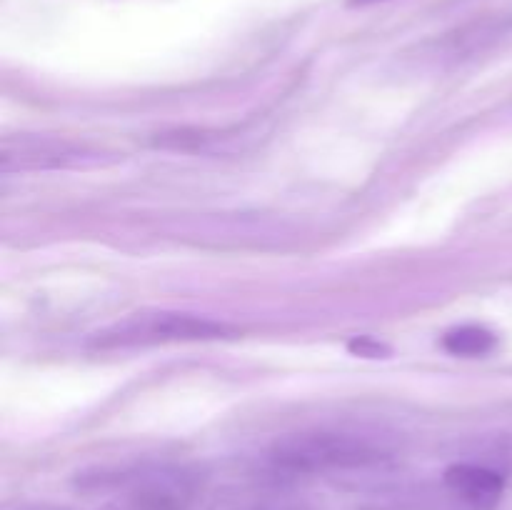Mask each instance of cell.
Returning <instances> with one entry per match:
<instances>
[{
  "instance_id": "cell-1",
  "label": "cell",
  "mask_w": 512,
  "mask_h": 510,
  "mask_svg": "<svg viewBox=\"0 0 512 510\" xmlns=\"http://www.w3.org/2000/svg\"><path fill=\"white\" fill-rule=\"evenodd\" d=\"M275 465L293 473H333V470L370 468L390 458L388 450L370 435L348 430H303L275 440Z\"/></svg>"
},
{
  "instance_id": "cell-2",
  "label": "cell",
  "mask_w": 512,
  "mask_h": 510,
  "mask_svg": "<svg viewBox=\"0 0 512 510\" xmlns=\"http://www.w3.org/2000/svg\"><path fill=\"white\" fill-rule=\"evenodd\" d=\"M240 330L223 320L205 318L180 310H140L118 320L110 328L90 335L88 345L95 350L145 348V345L165 343H200V340H230L238 338Z\"/></svg>"
},
{
  "instance_id": "cell-3",
  "label": "cell",
  "mask_w": 512,
  "mask_h": 510,
  "mask_svg": "<svg viewBox=\"0 0 512 510\" xmlns=\"http://www.w3.org/2000/svg\"><path fill=\"white\" fill-rule=\"evenodd\" d=\"M118 153L53 135H15L0 145V170H78L108 165Z\"/></svg>"
},
{
  "instance_id": "cell-4",
  "label": "cell",
  "mask_w": 512,
  "mask_h": 510,
  "mask_svg": "<svg viewBox=\"0 0 512 510\" xmlns=\"http://www.w3.org/2000/svg\"><path fill=\"white\" fill-rule=\"evenodd\" d=\"M193 483L180 470H155L140 475L125 495L100 510H188Z\"/></svg>"
},
{
  "instance_id": "cell-5",
  "label": "cell",
  "mask_w": 512,
  "mask_h": 510,
  "mask_svg": "<svg viewBox=\"0 0 512 510\" xmlns=\"http://www.w3.org/2000/svg\"><path fill=\"white\" fill-rule=\"evenodd\" d=\"M445 488L470 510H493L505 490V478L493 468L475 463H455L445 470Z\"/></svg>"
},
{
  "instance_id": "cell-6",
  "label": "cell",
  "mask_w": 512,
  "mask_h": 510,
  "mask_svg": "<svg viewBox=\"0 0 512 510\" xmlns=\"http://www.w3.org/2000/svg\"><path fill=\"white\" fill-rule=\"evenodd\" d=\"M498 345V335L483 325H460L443 335V348L458 358H483Z\"/></svg>"
},
{
  "instance_id": "cell-7",
  "label": "cell",
  "mask_w": 512,
  "mask_h": 510,
  "mask_svg": "<svg viewBox=\"0 0 512 510\" xmlns=\"http://www.w3.org/2000/svg\"><path fill=\"white\" fill-rule=\"evenodd\" d=\"M348 348L353 350L355 355H363V358H388L390 353V348H385L383 343H378V340L373 338H355L350 340Z\"/></svg>"
},
{
  "instance_id": "cell-8",
  "label": "cell",
  "mask_w": 512,
  "mask_h": 510,
  "mask_svg": "<svg viewBox=\"0 0 512 510\" xmlns=\"http://www.w3.org/2000/svg\"><path fill=\"white\" fill-rule=\"evenodd\" d=\"M348 3L358 8V5H375V3H385V0H348Z\"/></svg>"
}]
</instances>
